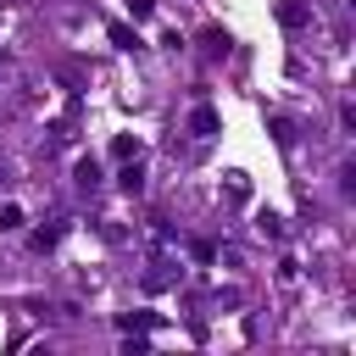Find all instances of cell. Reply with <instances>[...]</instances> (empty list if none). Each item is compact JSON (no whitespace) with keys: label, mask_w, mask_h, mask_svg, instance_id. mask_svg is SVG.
Instances as JSON below:
<instances>
[{"label":"cell","mask_w":356,"mask_h":356,"mask_svg":"<svg viewBox=\"0 0 356 356\" xmlns=\"http://www.w3.org/2000/svg\"><path fill=\"white\" fill-rule=\"evenodd\" d=\"M189 128H195L200 139H206V134H217V111H211V106H195V111H189Z\"/></svg>","instance_id":"1"},{"label":"cell","mask_w":356,"mask_h":356,"mask_svg":"<svg viewBox=\"0 0 356 356\" xmlns=\"http://www.w3.org/2000/svg\"><path fill=\"white\" fill-rule=\"evenodd\" d=\"M278 22H284V28H300L306 11H300V6H278Z\"/></svg>","instance_id":"2"},{"label":"cell","mask_w":356,"mask_h":356,"mask_svg":"<svg viewBox=\"0 0 356 356\" xmlns=\"http://www.w3.org/2000/svg\"><path fill=\"white\" fill-rule=\"evenodd\" d=\"M0 228H6V234L22 228V206H0Z\"/></svg>","instance_id":"3"},{"label":"cell","mask_w":356,"mask_h":356,"mask_svg":"<svg viewBox=\"0 0 356 356\" xmlns=\"http://www.w3.org/2000/svg\"><path fill=\"white\" fill-rule=\"evenodd\" d=\"M6 178H11V167H6V161H0V184H6Z\"/></svg>","instance_id":"4"}]
</instances>
